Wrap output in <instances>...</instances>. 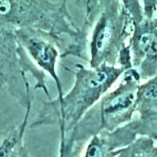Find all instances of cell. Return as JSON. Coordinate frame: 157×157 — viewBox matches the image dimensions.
Wrapping results in <instances>:
<instances>
[{
    "instance_id": "6da1fadb",
    "label": "cell",
    "mask_w": 157,
    "mask_h": 157,
    "mask_svg": "<svg viewBox=\"0 0 157 157\" xmlns=\"http://www.w3.org/2000/svg\"><path fill=\"white\" fill-rule=\"evenodd\" d=\"M13 57L10 32L0 29V85L2 86L10 84V73L13 63Z\"/></svg>"
},
{
    "instance_id": "52a82bcc",
    "label": "cell",
    "mask_w": 157,
    "mask_h": 157,
    "mask_svg": "<svg viewBox=\"0 0 157 157\" xmlns=\"http://www.w3.org/2000/svg\"><path fill=\"white\" fill-rule=\"evenodd\" d=\"M144 96L147 99H157V84H151L144 90Z\"/></svg>"
},
{
    "instance_id": "8992f818",
    "label": "cell",
    "mask_w": 157,
    "mask_h": 157,
    "mask_svg": "<svg viewBox=\"0 0 157 157\" xmlns=\"http://www.w3.org/2000/svg\"><path fill=\"white\" fill-rule=\"evenodd\" d=\"M134 98V95L131 93H125L116 97L111 101L108 107V111L120 110L127 107L131 104Z\"/></svg>"
},
{
    "instance_id": "5b68a950",
    "label": "cell",
    "mask_w": 157,
    "mask_h": 157,
    "mask_svg": "<svg viewBox=\"0 0 157 157\" xmlns=\"http://www.w3.org/2000/svg\"><path fill=\"white\" fill-rule=\"evenodd\" d=\"M112 36V29L109 25H105L99 32L96 37L95 47L98 51L102 52L105 50L109 44V42Z\"/></svg>"
},
{
    "instance_id": "3957f363",
    "label": "cell",
    "mask_w": 157,
    "mask_h": 157,
    "mask_svg": "<svg viewBox=\"0 0 157 157\" xmlns=\"http://www.w3.org/2000/svg\"><path fill=\"white\" fill-rule=\"evenodd\" d=\"M29 49L32 54L43 62L48 64L51 61L52 50L43 43H39L38 41H32Z\"/></svg>"
},
{
    "instance_id": "277c9868",
    "label": "cell",
    "mask_w": 157,
    "mask_h": 157,
    "mask_svg": "<svg viewBox=\"0 0 157 157\" xmlns=\"http://www.w3.org/2000/svg\"><path fill=\"white\" fill-rule=\"evenodd\" d=\"M139 47L144 53L149 55L157 54V40L152 33H144L139 39Z\"/></svg>"
},
{
    "instance_id": "7a4b0ae2",
    "label": "cell",
    "mask_w": 157,
    "mask_h": 157,
    "mask_svg": "<svg viewBox=\"0 0 157 157\" xmlns=\"http://www.w3.org/2000/svg\"><path fill=\"white\" fill-rule=\"evenodd\" d=\"M0 157H28L21 143L17 129L0 134Z\"/></svg>"
}]
</instances>
